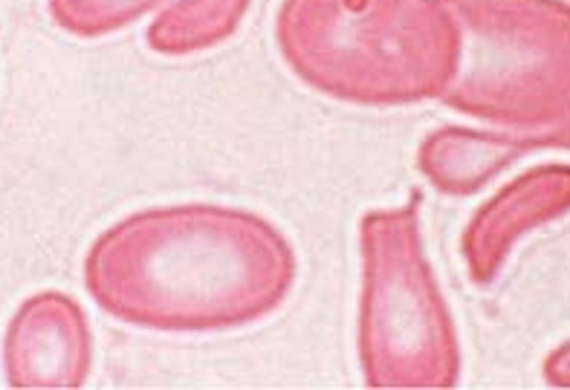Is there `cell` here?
Wrapping results in <instances>:
<instances>
[{"instance_id":"cell-9","label":"cell","mask_w":570,"mask_h":390,"mask_svg":"<svg viewBox=\"0 0 570 390\" xmlns=\"http://www.w3.org/2000/svg\"><path fill=\"white\" fill-rule=\"evenodd\" d=\"M157 3L163 0H50V12L72 36L94 38L137 21Z\"/></svg>"},{"instance_id":"cell-5","label":"cell","mask_w":570,"mask_h":390,"mask_svg":"<svg viewBox=\"0 0 570 390\" xmlns=\"http://www.w3.org/2000/svg\"><path fill=\"white\" fill-rule=\"evenodd\" d=\"M90 370V332L67 296L43 292L18 310L7 332L12 388H79Z\"/></svg>"},{"instance_id":"cell-10","label":"cell","mask_w":570,"mask_h":390,"mask_svg":"<svg viewBox=\"0 0 570 390\" xmlns=\"http://www.w3.org/2000/svg\"><path fill=\"white\" fill-rule=\"evenodd\" d=\"M544 379L553 388H570V341L557 347L544 361Z\"/></svg>"},{"instance_id":"cell-6","label":"cell","mask_w":570,"mask_h":390,"mask_svg":"<svg viewBox=\"0 0 570 390\" xmlns=\"http://www.w3.org/2000/svg\"><path fill=\"white\" fill-rule=\"evenodd\" d=\"M570 211V166H542L492 197L463 234L470 278L490 283L528 231Z\"/></svg>"},{"instance_id":"cell-2","label":"cell","mask_w":570,"mask_h":390,"mask_svg":"<svg viewBox=\"0 0 570 390\" xmlns=\"http://www.w3.org/2000/svg\"><path fill=\"white\" fill-rule=\"evenodd\" d=\"M278 47L307 84L356 104L438 96L461 64L446 0H284Z\"/></svg>"},{"instance_id":"cell-8","label":"cell","mask_w":570,"mask_h":390,"mask_svg":"<svg viewBox=\"0 0 570 390\" xmlns=\"http://www.w3.org/2000/svg\"><path fill=\"white\" fill-rule=\"evenodd\" d=\"M246 7L249 0H183L154 21L148 43L168 56L206 50L235 32Z\"/></svg>"},{"instance_id":"cell-1","label":"cell","mask_w":570,"mask_h":390,"mask_svg":"<svg viewBox=\"0 0 570 390\" xmlns=\"http://www.w3.org/2000/svg\"><path fill=\"white\" fill-rule=\"evenodd\" d=\"M85 278L96 303L130 324L224 330L284 301L293 252L261 217L180 206L145 211L105 231Z\"/></svg>"},{"instance_id":"cell-3","label":"cell","mask_w":570,"mask_h":390,"mask_svg":"<svg viewBox=\"0 0 570 390\" xmlns=\"http://www.w3.org/2000/svg\"><path fill=\"white\" fill-rule=\"evenodd\" d=\"M463 64L443 90L461 113L513 128L570 122V3L564 0H446Z\"/></svg>"},{"instance_id":"cell-7","label":"cell","mask_w":570,"mask_h":390,"mask_svg":"<svg viewBox=\"0 0 570 390\" xmlns=\"http://www.w3.org/2000/svg\"><path fill=\"white\" fill-rule=\"evenodd\" d=\"M570 151V122L544 128H443L420 148V168L446 194H472L510 162L535 151Z\"/></svg>"},{"instance_id":"cell-4","label":"cell","mask_w":570,"mask_h":390,"mask_svg":"<svg viewBox=\"0 0 570 390\" xmlns=\"http://www.w3.org/2000/svg\"><path fill=\"white\" fill-rule=\"evenodd\" d=\"M420 200L362 220L360 356L371 388H452L455 327L420 243Z\"/></svg>"}]
</instances>
